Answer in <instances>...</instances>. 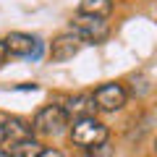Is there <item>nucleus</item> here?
<instances>
[{
  "label": "nucleus",
  "mask_w": 157,
  "mask_h": 157,
  "mask_svg": "<svg viewBox=\"0 0 157 157\" xmlns=\"http://www.w3.org/2000/svg\"><path fill=\"white\" fill-rule=\"evenodd\" d=\"M71 141L84 149H92V147H100L107 141V126L100 123L94 115L92 118H78L71 126Z\"/></svg>",
  "instance_id": "1"
},
{
  "label": "nucleus",
  "mask_w": 157,
  "mask_h": 157,
  "mask_svg": "<svg viewBox=\"0 0 157 157\" xmlns=\"http://www.w3.org/2000/svg\"><path fill=\"white\" fill-rule=\"evenodd\" d=\"M66 126H68V115L63 110V105H45L34 115V131H39V134H45V136L63 134Z\"/></svg>",
  "instance_id": "2"
},
{
  "label": "nucleus",
  "mask_w": 157,
  "mask_h": 157,
  "mask_svg": "<svg viewBox=\"0 0 157 157\" xmlns=\"http://www.w3.org/2000/svg\"><path fill=\"white\" fill-rule=\"evenodd\" d=\"M126 100H128V94H126V89L121 84H102L94 89V94H92V102H94L97 110H105V113H115L121 110V107L126 105Z\"/></svg>",
  "instance_id": "3"
},
{
  "label": "nucleus",
  "mask_w": 157,
  "mask_h": 157,
  "mask_svg": "<svg viewBox=\"0 0 157 157\" xmlns=\"http://www.w3.org/2000/svg\"><path fill=\"white\" fill-rule=\"evenodd\" d=\"M71 26H73V34H78V37L86 39V42H102V39L107 37V32H110L105 18L81 16V13H78V16L71 21Z\"/></svg>",
  "instance_id": "4"
},
{
  "label": "nucleus",
  "mask_w": 157,
  "mask_h": 157,
  "mask_svg": "<svg viewBox=\"0 0 157 157\" xmlns=\"http://www.w3.org/2000/svg\"><path fill=\"white\" fill-rule=\"evenodd\" d=\"M81 45H84V39L78 37V34H73V32L58 34V37L52 39V45H50V55H52L55 63H66V60H71L73 55H78Z\"/></svg>",
  "instance_id": "5"
},
{
  "label": "nucleus",
  "mask_w": 157,
  "mask_h": 157,
  "mask_svg": "<svg viewBox=\"0 0 157 157\" xmlns=\"http://www.w3.org/2000/svg\"><path fill=\"white\" fill-rule=\"evenodd\" d=\"M26 139H34V126L29 123V121H24V118H6L3 121V141H6L8 147L11 144H18V141H26Z\"/></svg>",
  "instance_id": "6"
},
{
  "label": "nucleus",
  "mask_w": 157,
  "mask_h": 157,
  "mask_svg": "<svg viewBox=\"0 0 157 157\" xmlns=\"http://www.w3.org/2000/svg\"><path fill=\"white\" fill-rule=\"evenodd\" d=\"M3 42H6V50L11 55H21V58L34 55V50L39 45V39H34L32 34H24V32H11Z\"/></svg>",
  "instance_id": "7"
},
{
  "label": "nucleus",
  "mask_w": 157,
  "mask_h": 157,
  "mask_svg": "<svg viewBox=\"0 0 157 157\" xmlns=\"http://www.w3.org/2000/svg\"><path fill=\"white\" fill-rule=\"evenodd\" d=\"M66 110L68 118H73V121H78V118H92L94 115V102H92V97H84V94H78V97H71L68 100V105L63 107Z\"/></svg>",
  "instance_id": "8"
},
{
  "label": "nucleus",
  "mask_w": 157,
  "mask_h": 157,
  "mask_svg": "<svg viewBox=\"0 0 157 157\" xmlns=\"http://www.w3.org/2000/svg\"><path fill=\"white\" fill-rule=\"evenodd\" d=\"M113 11V0H81L78 13L81 16H97V18H107Z\"/></svg>",
  "instance_id": "9"
},
{
  "label": "nucleus",
  "mask_w": 157,
  "mask_h": 157,
  "mask_svg": "<svg viewBox=\"0 0 157 157\" xmlns=\"http://www.w3.org/2000/svg\"><path fill=\"white\" fill-rule=\"evenodd\" d=\"M45 147L39 144L37 139H26V141H18V144L8 147V155L11 157H39Z\"/></svg>",
  "instance_id": "10"
},
{
  "label": "nucleus",
  "mask_w": 157,
  "mask_h": 157,
  "mask_svg": "<svg viewBox=\"0 0 157 157\" xmlns=\"http://www.w3.org/2000/svg\"><path fill=\"white\" fill-rule=\"evenodd\" d=\"M86 152H89V157H107V155H110L107 141H105V144H100V147H92V149H86Z\"/></svg>",
  "instance_id": "11"
},
{
  "label": "nucleus",
  "mask_w": 157,
  "mask_h": 157,
  "mask_svg": "<svg viewBox=\"0 0 157 157\" xmlns=\"http://www.w3.org/2000/svg\"><path fill=\"white\" fill-rule=\"evenodd\" d=\"M39 157H63V152H58V149H42Z\"/></svg>",
  "instance_id": "12"
},
{
  "label": "nucleus",
  "mask_w": 157,
  "mask_h": 157,
  "mask_svg": "<svg viewBox=\"0 0 157 157\" xmlns=\"http://www.w3.org/2000/svg\"><path fill=\"white\" fill-rule=\"evenodd\" d=\"M6 58H8V50H6V42L0 39V66L6 63Z\"/></svg>",
  "instance_id": "13"
},
{
  "label": "nucleus",
  "mask_w": 157,
  "mask_h": 157,
  "mask_svg": "<svg viewBox=\"0 0 157 157\" xmlns=\"http://www.w3.org/2000/svg\"><path fill=\"white\" fill-rule=\"evenodd\" d=\"M0 157H11V155H8V149H0Z\"/></svg>",
  "instance_id": "14"
},
{
  "label": "nucleus",
  "mask_w": 157,
  "mask_h": 157,
  "mask_svg": "<svg viewBox=\"0 0 157 157\" xmlns=\"http://www.w3.org/2000/svg\"><path fill=\"white\" fill-rule=\"evenodd\" d=\"M0 144H3V123H0Z\"/></svg>",
  "instance_id": "15"
},
{
  "label": "nucleus",
  "mask_w": 157,
  "mask_h": 157,
  "mask_svg": "<svg viewBox=\"0 0 157 157\" xmlns=\"http://www.w3.org/2000/svg\"><path fill=\"white\" fill-rule=\"evenodd\" d=\"M155 155H157V139H155Z\"/></svg>",
  "instance_id": "16"
}]
</instances>
